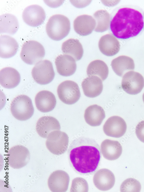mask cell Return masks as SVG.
I'll list each match as a JSON object with an SVG mask.
<instances>
[{"mask_svg": "<svg viewBox=\"0 0 144 192\" xmlns=\"http://www.w3.org/2000/svg\"><path fill=\"white\" fill-rule=\"evenodd\" d=\"M67 154L69 164L77 173L88 175L95 173L100 163L102 155L99 145L94 139L82 137L74 140Z\"/></svg>", "mask_w": 144, "mask_h": 192, "instance_id": "1", "label": "cell"}, {"mask_svg": "<svg viewBox=\"0 0 144 192\" xmlns=\"http://www.w3.org/2000/svg\"><path fill=\"white\" fill-rule=\"evenodd\" d=\"M144 25L141 13L135 9L125 7L118 10L111 21L110 27L115 37L126 39L138 35Z\"/></svg>", "mask_w": 144, "mask_h": 192, "instance_id": "2", "label": "cell"}, {"mask_svg": "<svg viewBox=\"0 0 144 192\" xmlns=\"http://www.w3.org/2000/svg\"><path fill=\"white\" fill-rule=\"evenodd\" d=\"M70 30V23L66 16L57 14L51 16L46 26L47 35L51 39L60 41L67 36Z\"/></svg>", "mask_w": 144, "mask_h": 192, "instance_id": "3", "label": "cell"}, {"mask_svg": "<svg viewBox=\"0 0 144 192\" xmlns=\"http://www.w3.org/2000/svg\"><path fill=\"white\" fill-rule=\"evenodd\" d=\"M10 109L12 115L21 121L29 119L34 112L31 99L24 94L18 96L14 99L11 103Z\"/></svg>", "mask_w": 144, "mask_h": 192, "instance_id": "4", "label": "cell"}, {"mask_svg": "<svg viewBox=\"0 0 144 192\" xmlns=\"http://www.w3.org/2000/svg\"><path fill=\"white\" fill-rule=\"evenodd\" d=\"M45 54V49L41 44L35 41L29 40L23 44L20 57L26 64L33 65L42 60Z\"/></svg>", "mask_w": 144, "mask_h": 192, "instance_id": "5", "label": "cell"}, {"mask_svg": "<svg viewBox=\"0 0 144 192\" xmlns=\"http://www.w3.org/2000/svg\"><path fill=\"white\" fill-rule=\"evenodd\" d=\"M69 138L65 132L60 130L51 132L46 142V147L52 154L60 155L64 153L68 147Z\"/></svg>", "mask_w": 144, "mask_h": 192, "instance_id": "6", "label": "cell"}, {"mask_svg": "<svg viewBox=\"0 0 144 192\" xmlns=\"http://www.w3.org/2000/svg\"><path fill=\"white\" fill-rule=\"evenodd\" d=\"M31 74L35 81L41 85L50 83L54 79L55 75L52 63L47 60L36 63L32 69Z\"/></svg>", "mask_w": 144, "mask_h": 192, "instance_id": "7", "label": "cell"}, {"mask_svg": "<svg viewBox=\"0 0 144 192\" xmlns=\"http://www.w3.org/2000/svg\"><path fill=\"white\" fill-rule=\"evenodd\" d=\"M57 93L60 100L69 105L76 102L81 96L78 84L71 80H66L61 83L58 87Z\"/></svg>", "mask_w": 144, "mask_h": 192, "instance_id": "8", "label": "cell"}, {"mask_svg": "<svg viewBox=\"0 0 144 192\" xmlns=\"http://www.w3.org/2000/svg\"><path fill=\"white\" fill-rule=\"evenodd\" d=\"M30 158L29 151L25 147L22 145H16L11 147L7 154L9 166L14 169H19L26 165Z\"/></svg>", "mask_w": 144, "mask_h": 192, "instance_id": "9", "label": "cell"}, {"mask_svg": "<svg viewBox=\"0 0 144 192\" xmlns=\"http://www.w3.org/2000/svg\"><path fill=\"white\" fill-rule=\"evenodd\" d=\"M121 86L123 90L128 94H137L141 91L144 87V78L138 72H128L122 77Z\"/></svg>", "mask_w": 144, "mask_h": 192, "instance_id": "10", "label": "cell"}, {"mask_svg": "<svg viewBox=\"0 0 144 192\" xmlns=\"http://www.w3.org/2000/svg\"><path fill=\"white\" fill-rule=\"evenodd\" d=\"M22 18L27 25L33 27L41 25L45 20V11L41 6L33 5L26 7L23 10Z\"/></svg>", "mask_w": 144, "mask_h": 192, "instance_id": "11", "label": "cell"}, {"mask_svg": "<svg viewBox=\"0 0 144 192\" xmlns=\"http://www.w3.org/2000/svg\"><path fill=\"white\" fill-rule=\"evenodd\" d=\"M127 129L126 124L124 119L119 116H114L109 118L103 127L107 136L119 138L123 136Z\"/></svg>", "mask_w": 144, "mask_h": 192, "instance_id": "12", "label": "cell"}, {"mask_svg": "<svg viewBox=\"0 0 144 192\" xmlns=\"http://www.w3.org/2000/svg\"><path fill=\"white\" fill-rule=\"evenodd\" d=\"M69 180V176L66 172L56 170L50 175L48 180V186L51 192H65L68 189Z\"/></svg>", "mask_w": 144, "mask_h": 192, "instance_id": "13", "label": "cell"}, {"mask_svg": "<svg viewBox=\"0 0 144 192\" xmlns=\"http://www.w3.org/2000/svg\"><path fill=\"white\" fill-rule=\"evenodd\" d=\"M93 181L94 185L98 189L102 191H107L113 187L115 178L111 171L106 168H102L95 173Z\"/></svg>", "mask_w": 144, "mask_h": 192, "instance_id": "14", "label": "cell"}, {"mask_svg": "<svg viewBox=\"0 0 144 192\" xmlns=\"http://www.w3.org/2000/svg\"><path fill=\"white\" fill-rule=\"evenodd\" d=\"M37 109L43 113L52 111L55 107L56 100L54 94L50 91L43 90L38 92L35 99Z\"/></svg>", "mask_w": 144, "mask_h": 192, "instance_id": "15", "label": "cell"}, {"mask_svg": "<svg viewBox=\"0 0 144 192\" xmlns=\"http://www.w3.org/2000/svg\"><path fill=\"white\" fill-rule=\"evenodd\" d=\"M60 126L58 121L51 116H44L40 117L37 122L36 129L41 137L47 138L49 134L56 130H60Z\"/></svg>", "mask_w": 144, "mask_h": 192, "instance_id": "16", "label": "cell"}, {"mask_svg": "<svg viewBox=\"0 0 144 192\" xmlns=\"http://www.w3.org/2000/svg\"><path fill=\"white\" fill-rule=\"evenodd\" d=\"M75 60L72 56L60 54L55 60V63L58 73L65 77L71 76L75 72L77 65Z\"/></svg>", "mask_w": 144, "mask_h": 192, "instance_id": "17", "label": "cell"}, {"mask_svg": "<svg viewBox=\"0 0 144 192\" xmlns=\"http://www.w3.org/2000/svg\"><path fill=\"white\" fill-rule=\"evenodd\" d=\"M96 26L95 19L91 16L83 15L77 17L73 22L75 32L82 36L88 35L94 29Z\"/></svg>", "mask_w": 144, "mask_h": 192, "instance_id": "18", "label": "cell"}, {"mask_svg": "<svg viewBox=\"0 0 144 192\" xmlns=\"http://www.w3.org/2000/svg\"><path fill=\"white\" fill-rule=\"evenodd\" d=\"M98 45L101 52L109 56L116 54L119 52L120 48L118 40L111 34H107L101 37L99 41Z\"/></svg>", "mask_w": 144, "mask_h": 192, "instance_id": "19", "label": "cell"}, {"mask_svg": "<svg viewBox=\"0 0 144 192\" xmlns=\"http://www.w3.org/2000/svg\"><path fill=\"white\" fill-rule=\"evenodd\" d=\"M82 88L84 95L93 98L99 96L103 88L102 81L95 76H89L85 79L82 82Z\"/></svg>", "mask_w": 144, "mask_h": 192, "instance_id": "20", "label": "cell"}, {"mask_svg": "<svg viewBox=\"0 0 144 192\" xmlns=\"http://www.w3.org/2000/svg\"><path fill=\"white\" fill-rule=\"evenodd\" d=\"M20 76L19 73L15 69L11 67H6L0 70V83L3 87L12 89L19 83Z\"/></svg>", "mask_w": 144, "mask_h": 192, "instance_id": "21", "label": "cell"}, {"mask_svg": "<svg viewBox=\"0 0 144 192\" xmlns=\"http://www.w3.org/2000/svg\"><path fill=\"white\" fill-rule=\"evenodd\" d=\"M101 149L103 157L109 160L118 159L121 155L122 151V146L118 141L109 139L102 142Z\"/></svg>", "mask_w": 144, "mask_h": 192, "instance_id": "22", "label": "cell"}, {"mask_svg": "<svg viewBox=\"0 0 144 192\" xmlns=\"http://www.w3.org/2000/svg\"><path fill=\"white\" fill-rule=\"evenodd\" d=\"M104 110L97 104H93L88 107L86 109L84 118L86 123L92 126H100L105 118Z\"/></svg>", "mask_w": 144, "mask_h": 192, "instance_id": "23", "label": "cell"}, {"mask_svg": "<svg viewBox=\"0 0 144 192\" xmlns=\"http://www.w3.org/2000/svg\"><path fill=\"white\" fill-rule=\"evenodd\" d=\"M18 44L16 40L7 35H2L0 37V56L7 58L12 57L16 53Z\"/></svg>", "mask_w": 144, "mask_h": 192, "instance_id": "24", "label": "cell"}, {"mask_svg": "<svg viewBox=\"0 0 144 192\" xmlns=\"http://www.w3.org/2000/svg\"><path fill=\"white\" fill-rule=\"evenodd\" d=\"M111 65L115 74L120 77H122L128 71L134 70L135 66L133 59L124 55L113 59L111 61Z\"/></svg>", "mask_w": 144, "mask_h": 192, "instance_id": "25", "label": "cell"}, {"mask_svg": "<svg viewBox=\"0 0 144 192\" xmlns=\"http://www.w3.org/2000/svg\"><path fill=\"white\" fill-rule=\"evenodd\" d=\"M61 50L63 53L71 56L76 61L80 60L83 54L82 45L76 39H69L64 42L62 45Z\"/></svg>", "mask_w": 144, "mask_h": 192, "instance_id": "26", "label": "cell"}, {"mask_svg": "<svg viewBox=\"0 0 144 192\" xmlns=\"http://www.w3.org/2000/svg\"><path fill=\"white\" fill-rule=\"evenodd\" d=\"M87 73L88 77L96 76L104 81L108 77L109 69L104 61L97 60L91 62L89 64L87 68Z\"/></svg>", "mask_w": 144, "mask_h": 192, "instance_id": "27", "label": "cell"}, {"mask_svg": "<svg viewBox=\"0 0 144 192\" xmlns=\"http://www.w3.org/2000/svg\"><path fill=\"white\" fill-rule=\"evenodd\" d=\"M19 27L18 22L14 15L5 14L0 16V33L15 34Z\"/></svg>", "mask_w": 144, "mask_h": 192, "instance_id": "28", "label": "cell"}, {"mask_svg": "<svg viewBox=\"0 0 144 192\" xmlns=\"http://www.w3.org/2000/svg\"><path fill=\"white\" fill-rule=\"evenodd\" d=\"M94 16L96 22L95 31L102 33L109 29L110 16L106 10L102 9L98 10L94 13Z\"/></svg>", "mask_w": 144, "mask_h": 192, "instance_id": "29", "label": "cell"}, {"mask_svg": "<svg viewBox=\"0 0 144 192\" xmlns=\"http://www.w3.org/2000/svg\"><path fill=\"white\" fill-rule=\"evenodd\" d=\"M141 185L137 180L132 178H129L124 180L122 183L120 187L121 192L140 191Z\"/></svg>", "mask_w": 144, "mask_h": 192, "instance_id": "30", "label": "cell"}, {"mask_svg": "<svg viewBox=\"0 0 144 192\" xmlns=\"http://www.w3.org/2000/svg\"><path fill=\"white\" fill-rule=\"evenodd\" d=\"M88 191V185L86 180L81 177H77L72 180L70 191L85 192Z\"/></svg>", "mask_w": 144, "mask_h": 192, "instance_id": "31", "label": "cell"}, {"mask_svg": "<svg viewBox=\"0 0 144 192\" xmlns=\"http://www.w3.org/2000/svg\"><path fill=\"white\" fill-rule=\"evenodd\" d=\"M135 133L138 139L144 143V120L140 122L136 127Z\"/></svg>", "mask_w": 144, "mask_h": 192, "instance_id": "32", "label": "cell"}, {"mask_svg": "<svg viewBox=\"0 0 144 192\" xmlns=\"http://www.w3.org/2000/svg\"><path fill=\"white\" fill-rule=\"evenodd\" d=\"M143 102L144 103V93H143Z\"/></svg>", "mask_w": 144, "mask_h": 192, "instance_id": "33", "label": "cell"}]
</instances>
